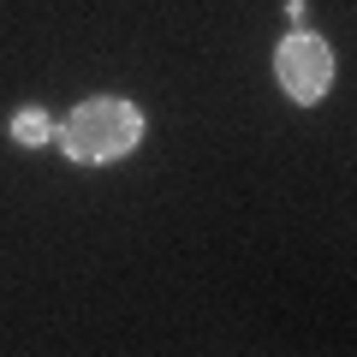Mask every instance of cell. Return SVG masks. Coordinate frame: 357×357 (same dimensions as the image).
Masks as SVG:
<instances>
[{"label":"cell","mask_w":357,"mask_h":357,"mask_svg":"<svg viewBox=\"0 0 357 357\" xmlns=\"http://www.w3.org/2000/svg\"><path fill=\"white\" fill-rule=\"evenodd\" d=\"M13 137H18V143H48L54 126H48V114H18V119H13Z\"/></svg>","instance_id":"3"},{"label":"cell","mask_w":357,"mask_h":357,"mask_svg":"<svg viewBox=\"0 0 357 357\" xmlns=\"http://www.w3.org/2000/svg\"><path fill=\"white\" fill-rule=\"evenodd\" d=\"M66 155L72 161H119V155L137 149L143 137V114L126 102V96H96V102L72 107V119H66Z\"/></svg>","instance_id":"1"},{"label":"cell","mask_w":357,"mask_h":357,"mask_svg":"<svg viewBox=\"0 0 357 357\" xmlns=\"http://www.w3.org/2000/svg\"><path fill=\"white\" fill-rule=\"evenodd\" d=\"M274 77H280V89L292 96V102H316L321 89L333 84V54L321 36H310V30H292V36L280 42V54H274Z\"/></svg>","instance_id":"2"}]
</instances>
